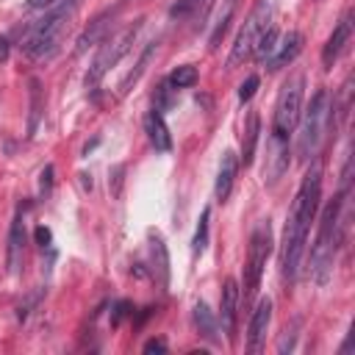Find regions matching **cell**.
I'll list each match as a JSON object with an SVG mask.
<instances>
[{
	"label": "cell",
	"instance_id": "cell-14",
	"mask_svg": "<svg viewBox=\"0 0 355 355\" xmlns=\"http://www.w3.org/2000/svg\"><path fill=\"white\" fill-rule=\"evenodd\" d=\"M236 172H239V158L233 150H225L222 153V161H219V172H216V183H214V194L219 202H225L233 191V183H236Z\"/></svg>",
	"mask_w": 355,
	"mask_h": 355
},
{
	"label": "cell",
	"instance_id": "cell-32",
	"mask_svg": "<svg viewBox=\"0 0 355 355\" xmlns=\"http://www.w3.org/2000/svg\"><path fill=\"white\" fill-rule=\"evenodd\" d=\"M8 55V42H6V36H0V58H6Z\"/></svg>",
	"mask_w": 355,
	"mask_h": 355
},
{
	"label": "cell",
	"instance_id": "cell-2",
	"mask_svg": "<svg viewBox=\"0 0 355 355\" xmlns=\"http://www.w3.org/2000/svg\"><path fill=\"white\" fill-rule=\"evenodd\" d=\"M344 194L347 189L330 200L324 208H322V216H319V230H316V241L311 247V277L316 286H327L330 277H333V263H336V252H338V244H341V211H344Z\"/></svg>",
	"mask_w": 355,
	"mask_h": 355
},
{
	"label": "cell",
	"instance_id": "cell-6",
	"mask_svg": "<svg viewBox=\"0 0 355 355\" xmlns=\"http://www.w3.org/2000/svg\"><path fill=\"white\" fill-rule=\"evenodd\" d=\"M272 25V0H255L252 11L247 14L233 47H230V55H227V69H236L239 64H244L247 58H252V50L258 44V39L263 36V31Z\"/></svg>",
	"mask_w": 355,
	"mask_h": 355
},
{
	"label": "cell",
	"instance_id": "cell-26",
	"mask_svg": "<svg viewBox=\"0 0 355 355\" xmlns=\"http://www.w3.org/2000/svg\"><path fill=\"white\" fill-rule=\"evenodd\" d=\"M208 219H211V208H202L200 222H197V230H194V239H191V252L194 255H200L208 247Z\"/></svg>",
	"mask_w": 355,
	"mask_h": 355
},
{
	"label": "cell",
	"instance_id": "cell-1",
	"mask_svg": "<svg viewBox=\"0 0 355 355\" xmlns=\"http://www.w3.org/2000/svg\"><path fill=\"white\" fill-rule=\"evenodd\" d=\"M319 200H322V166L313 164L300 189H297V197L291 202V211H288V219H286V230H283V247H280V272L288 283L297 280V272H300V261H302V252H305V241H308V230H311V222L316 219V211H319Z\"/></svg>",
	"mask_w": 355,
	"mask_h": 355
},
{
	"label": "cell",
	"instance_id": "cell-13",
	"mask_svg": "<svg viewBox=\"0 0 355 355\" xmlns=\"http://www.w3.org/2000/svg\"><path fill=\"white\" fill-rule=\"evenodd\" d=\"M300 50H302V33L288 31L286 36L277 39V47H275V53H272L269 61H266V69H280V67L291 64V61L300 55Z\"/></svg>",
	"mask_w": 355,
	"mask_h": 355
},
{
	"label": "cell",
	"instance_id": "cell-23",
	"mask_svg": "<svg viewBox=\"0 0 355 355\" xmlns=\"http://www.w3.org/2000/svg\"><path fill=\"white\" fill-rule=\"evenodd\" d=\"M194 324H197V330H200L202 338H208L211 344L216 341V319H214V313L208 311V305L202 300L194 305Z\"/></svg>",
	"mask_w": 355,
	"mask_h": 355
},
{
	"label": "cell",
	"instance_id": "cell-9",
	"mask_svg": "<svg viewBox=\"0 0 355 355\" xmlns=\"http://www.w3.org/2000/svg\"><path fill=\"white\" fill-rule=\"evenodd\" d=\"M291 166V147H288V139L283 136H275L269 133V141H266V161H263V183L275 186Z\"/></svg>",
	"mask_w": 355,
	"mask_h": 355
},
{
	"label": "cell",
	"instance_id": "cell-24",
	"mask_svg": "<svg viewBox=\"0 0 355 355\" xmlns=\"http://www.w3.org/2000/svg\"><path fill=\"white\" fill-rule=\"evenodd\" d=\"M277 39H280V33L269 25V28L263 31V36L258 39V44H255L252 58H255L258 64H266V61H269V55H272V53H275V47H277Z\"/></svg>",
	"mask_w": 355,
	"mask_h": 355
},
{
	"label": "cell",
	"instance_id": "cell-25",
	"mask_svg": "<svg viewBox=\"0 0 355 355\" xmlns=\"http://www.w3.org/2000/svg\"><path fill=\"white\" fill-rule=\"evenodd\" d=\"M166 83H169L172 89H189V86H194V83H197V67L183 64V67L172 69V75L166 78Z\"/></svg>",
	"mask_w": 355,
	"mask_h": 355
},
{
	"label": "cell",
	"instance_id": "cell-19",
	"mask_svg": "<svg viewBox=\"0 0 355 355\" xmlns=\"http://www.w3.org/2000/svg\"><path fill=\"white\" fill-rule=\"evenodd\" d=\"M28 100H31V114H28V136H36L39 122H42V114H44V92H42L39 78H31V80H28Z\"/></svg>",
	"mask_w": 355,
	"mask_h": 355
},
{
	"label": "cell",
	"instance_id": "cell-17",
	"mask_svg": "<svg viewBox=\"0 0 355 355\" xmlns=\"http://www.w3.org/2000/svg\"><path fill=\"white\" fill-rule=\"evenodd\" d=\"M111 19H114V11H103L100 17H94V19L89 22V28L78 36V42H75V53L83 55L89 47H94L97 42H103L105 33H108V28H111Z\"/></svg>",
	"mask_w": 355,
	"mask_h": 355
},
{
	"label": "cell",
	"instance_id": "cell-12",
	"mask_svg": "<svg viewBox=\"0 0 355 355\" xmlns=\"http://www.w3.org/2000/svg\"><path fill=\"white\" fill-rule=\"evenodd\" d=\"M349 33H352V11H344V17H341L338 25L333 28V33H330V39H327V44H324V50H322V64H324V69H330V67L338 61L341 50H344L347 42H349Z\"/></svg>",
	"mask_w": 355,
	"mask_h": 355
},
{
	"label": "cell",
	"instance_id": "cell-18",
	"mask_svg": "<svg viewBox=\"0 0 355 355\" xmlns=\"http://www.w3.org/2000/svg\"><path fill=\"white\" fill-rule=\"evenodd\" d=\"M150 258H153V275H155L158 286L166 288V283H169V255H166V244L158 233L150 236Z\"/></svg>",
	"mask_w": 355,
	"mask_h": 355
},
{
	"label": "cell",
	"instance_id": "cell-4",
	"mask_svg": "<svg viewBox=\"0 0 355 355\" xmlns=\"http://www.w3.org/2000/svg\"><path fill=\"white\" fill-rule=\"evenodd\" d=\"M75 8H78V0H61L58 6H53V8L44 14V19H39V22L33 25V31L28 33V39H25V44H22L25 55L33 58V61H47V58H53V55L58 53V47H61L64 31H67L69 17L75 14Z\"/></svg>",
	"mask_w": 355,
	"mask_h": 355
},
{
	"label": "cell",
	"instance_id": "cell-16",
	"mask_svg": "<svg viewBox=\"0 0 355 355\" xmlns=\"http://www.w3.org/2000/svg\"><path fill=\"white\" fill-rule=\"evenodd\" d=\"M144 133H147L150 144L155 147V153H169L172 150V136H169V128H166L164 114L158 108H153L144 116Z\"/></svg>",
	"mask_w": 355,
	"mask_h": 355
},
{
	"label": "cell",
	"instance_id": "cell-15",
	"mask_svg": "<svg viewBox=\"0 0 355 355\" xmlns=\"http://www.w3.org/2000/svg\"><path fill=\"white\" fill-rule=\"evenodd\" d=\"M22 255H25V219H22V214H17L11 222V230H8V255H6L11 275H19Z\"/></svg>",
	"mask_w": 355,
	"mask_h": 355
},
{
	"label": "cell",
	"instance_id": "cell-29",
	"mask_svg": "<svg viewBox=\"0 0 355 355\" xmlns=\"http://www.w3.org/2000/svg\"><path fill=\"white\" fill-rule=\"evenodd\" d=\"M50 239H53V236H50V230H47V227H36V241H39V247H42V250H47V247H50Z\"/></svg>",
	"mask_w": 355,
	"mask_h": 355
},
{
	"label": "cell",
	"instance_id": "cell-21",
	"mask_svg": "<svg viewBox=\"0 0 355 355\" xmlns=\"http://www.w3.org/2000/svg\"><path fill=\"white\" fill-rule=\"evenodd\" d=\"M236 6H239V0H222V8H219V14H216V19H214V31H211V36H208L211 50H216V47H219V42L225 39V33H227V28H230V19H233Z\"/></svg>",
	"mask_w": 355,
	"mask_h": 355
},
{
	"label": "cell",
	"instance_id": "cell-30",
	"mask_svg": "<svg viewBox=\"0 0 355 355\" xmlns=\"http://www.w3.org/2000/svg\"><path fill=\"white\" fill-rule=\"evenodd\" d=\"M61 0H28L25 6L31 8V11H36V8H53V6H58Z\"/></svg>",
	"mask_w": 355,
	"mask_h": 355
},
{
	"label": "cell",
	"instance_id": "cell-7",
	"mask_svg": "<svg viewBox=\"0 0 355 355\" xmlns=\"http://www.w3.org/2000/svg\"><path fill=\"white\" fill-rule=\"evenodd\" d=\"M302 94H305V75H294L283 83L277 103H275V116H272V133L291 139L300 114H302Z\"/></svg>",
	"mask_w": 355,
	"mask_h": 355
},
{
	"label": "cell",
	"instance_id": "cell-8",
	"mask_svg": "<svg viewBox=\"0 0 355 355\" xmlns=\"http://www.w3.org/2000/svg\"><path fill=\"white\" fill-rule=\"evenodd\" d=\"M269 252H272V227H269V219H261L250 236V252L244 263V302L252 300V294L258 291Z\"/></svg>",
	"mask_w": 355,
	"mask_h": 355
},
{
	"label": "cell",
	"instance_id": "cell-22",
	"mask_svg": "<svg viewBox=\"0 0 355 355\" xmlns=\"http://www.w3.org/2000/svg\"><path fill=\"white\" fill-rule=\"evenodd\" d=\"M155 47H158V42L153 39V42H147L144 44V50H141V55H139V61H136V67L122 78V83H119V94H128L136 83H139V78L144 75V69H147V64H150V58H153V53H155Z\"/></svg>",
	"mask_w": 355,
	"mask_h": 355
},
{
	"label": "cell",
	"instance_id": "cell-28",
	"mask_svg": "<svg viewBox=\"0 0 355 355\" xmlns=\"http://www.w3.org/2000/svg\"><path fill=\"white\" fill-rule=\"evenodd\" d=\"M258 83H261V80H258V75H250V78L239 86V100H241V103H250V100H252V94H255V89H258Z\"/></svg>",
	"mask_w": 355,
	"mask_h": 355
},
{
	"label": "cell",
	"instance_id": "cell-3",
	"mask_svg": "<svg viewBox=\"0 0 355 355\" xmlns=\"http://www.w3.org/2000/svg\"><path fill=\"white\" fill-rule=\"evenodd\" d=\"M333 100H330V92L327 89H316L311 103L305 105V111L300 114V133H297V155L302 161H311L319 155L324 139H327V130H330V122H333Z\"/></svg>",
	"mask_w": 355,
	"mask_h": 355
},
{
	"label": "cell",
	"instance_id": "cell-5",
	"mask_svg": "<svg viewBox=\"0 0 355 355\" xmlns=\"http://www.w3.org/2000/svg\"><path fill=\"white\" fill-rule=\"evenodd\" d=\"M139 31H141V19H136V22L128 25L125 31H119L114 39H103V44H100V50H97V55H94L89 72H86V78H83V83H86V89H89L92 94L97 92V86H100V80L105 78V72H108L111 67H116V64L130 53V47H133V42H136Z\"/></svg>",
	"mask_w": 355,
	"mask_h": 355
},
{
	"label": "cell",
	"instance_id": "cell-27",
	"mask_svg": "<svg viewBox=\"0 0 355 355\" xmlns=\"http://www.w3.org/2000/svg\"><path fill=\"white\" fill-rule=\"evenodd\" d=\"M53 175H55V169H53V164H47L42 169V175H39V197H50V191H53Z\"/></svg>",
	"mask_w": 355,
	"mask_h": 355
},
{
	"label": "cell",
	"instance_id": "cell-10",
	"mask_svg": "<svg viewBox=\"0 0 355 355\" xmlns=\"http://www.w3.org/2000/svg\"><path fill=\"white\" fill-rule=\"evenodd\" d=\"M239 283L233 277H227L222 283V297H219V319H222V330L227 333L230 341H236V316H239Z\"/></svg>",
	"mask_w": 355,
	"mask_h": 355
},
{
	"label": "cell",
	"instance_id": "cell-31",
	"mask_svg": "<svg viewBox=\"0 0 355 355\" xmlns=\"http://www.w3.org/2000/svg\"><path fill=\"white\" fill-rule=\"evenodd\" d=\"M164 349H166V344L164 341H155V338L144 344V352H164Z\"/></svg>",
	"mask_w": 355,
	"mask_h": 355
},
{
	"label": "cell",
	"instance_id": "cell-11",
	"mask_svg": "<svg viewBox=\"0 0 355 355\" xmlns=\"http://www.w3.org/2000/svg\"><path fill=\"white\" fill-rule=\"evenodd\" d=\"M269 322H272V300L263 297V300H258V305L250 316V327H247V349L250 352H261V347L266 341Z\"/></svg>",
	"mask_w": 355,
	"mask_h": 355
},
{
	"label": "cell",
	"instance_id": "cell-20",
	"mask_svg": "<svg viewBox=\"0 0 355 355\" xmlns=\"http://www.w3.org/2000/svg\"><path fill=\"white\" fill-rule=\"evenodd\" d=\"M258 133H261V119L255 111H250L247 122H244V136H241V164L250 166L255 158V147H258Z\"/></svg>",
	"mask_w": 355,
	"mask_h": 355
}]
</instances>
